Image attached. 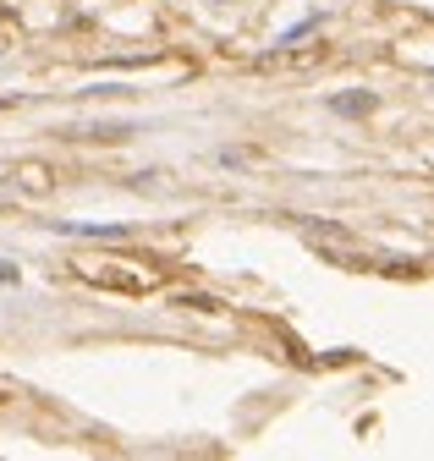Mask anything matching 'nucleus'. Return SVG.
Segmentation results:
<instances>
[{"instance_id": "nucleus-1", "label": "nucleus", "mask_w": 434, "mask_h": 461, "mask_svg": "<svg viewBox=\"0 0 434 461\" xmlns=\"http://www.w3.org/2000/svg\"><path fill=\"white\" fill-rule=\"evenodd\" d=\"M336 110L357 115V110H374V94H352V99H336Z\"/></svg>"}, {"instance_id": "nucleus-2", "label": "nucleus", "mask_w": 434, "mask_h": 461, "mask_svg": "<svg viewBox=\"0 0 434 461\" xmlns=\"http://www.w3.org/2000/svg\"><path fill=\"white\" fill-rule=\"evenodd\" d=\"M0 280H17V269H6V264H0Z\"/></svg>"}]
</instances>
